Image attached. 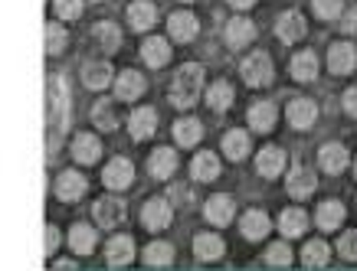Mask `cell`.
<instances>
[{
	"label": "cell",
	"instance_id": "6da1fadb",
	"mask_svg": "<svg viewBox=\"0 0 357 271\" xmlns=\"http://www.w3.org/2000/svg\"><path fill=\"white\" fill-rule=\"evenodd\" d=\"M204 92V65L197 63H187L174 72V82H171V101L177 108H190L197 98Z\"/></svg>",
	"mask_w": 357,
	"mask_h": 271
},
{
	"label": "cell",
	"instance_id": "7a4b0ae2",
	"mask_svg": "<svg viewBox=\"0 0 357 271\" xmlns=\"http://www.w3.org/2000/svg\"><path fill=\"white\" fill-rule=\"evenodd\" d=\"M50 121L59 131L69 128V85L59 76L50 82Z\"/></svg>",
	"mask_w": 357,
	"mask_h": 271
},
{
	"label": "cell",
	"instance_id": "3957f363",
	"mask_svg": "<svg viewBox=\"0 0 357 271\" xmlns=\"http://www.w3.org/2000/svg\"><path fill=\"white\" fill-rule=\"evenodd\" d=\"M239 72H243V82L252 88H262L272 82V59L266 53H252L246 63L239 65Z\"/></svg>",
	"mask_w": 357,
	"mask_h": 271
},
{
	"label": "cell",
	"instance_id": "277c9868",
	"mask_svg": "<svg viewBox=\"0 0 357 271\" xmlns=\"http://www.w3.org/2000/svg\"><path fill=\"white\" fill-rule=\"evenodd\" d=\"M171 219H174V209H171V203H167L164 196L148 199V203H144V209H141V222H144V229H151V232L167 229V226H171Z\"/></svg>",
	"mask_w": 357,
	"mask_h": 271
},
{
	"label": "cell",
	"instance_id": "5b68a950",
	"mask_svg": "<svg viewBox=\"0 0 357 271\" xmlns=\"http://www.w3.org/2000/svg\"><path fill=\"white\" fill-rule=\"evenodd\" d=\"M92 216H96L98 226L105 229H115L125 222V203L115 199V196H105V199H96V209H92Z\"/></svg>",
	"mask_w": 357,
	"mask_h": 271
},
{
	"label": "cell",
	"instance_id": "8992f818",
	"mask_svg": "<svg viewBox=\"0 0 357 271\" xmlns=\"http://www.w3.org/2000/svg\"><path fill=\"white\" fill-rule=\"evenodd\" d=\"M131 180H135V167H131V161H125V157H115V161L105 163L102 183L109 186V190H125V186H131Z\"/></svg>",
	"mask_w": 357,
	"mask_h": 271
},
{
	"label": "cell",
	"instance_id": "52a82bcc",
	"mask_svg": "<svg viewBox=\"0 0 357 271\" xmlns=\"http://www.w3.org/2000/svg\"><path fill=\"white\" fill-rule=\"evenodd\" d=\"M233 213H236V203H233V196H227V193L210 196L204 206V216L210 226H227L229 219H233Z\"/></svg>",
	"mask_w": 357,
	"mask_h": 271
},
{
	"label": "cell",
	"instance_id": "ba28073f",
	"mask_svg": "<svg viewBox=\"0 0 357 271\" xmlns=\"http://www.w3.org/2000/svg\"><path fill=\"white\" fill-rule=\"evenodd\" d=\"M86 176L76 174V170H63V174L56 176V196L63 199V203H76V199H82V193H86Z\"/></svg>",
	"mask_w": 357,
	"mask_h": 271
},
{
	"label": "cell",
	"instance_id": "9c48e42d",
	"mask_svg": "<svg viewBox=\"0 0 357 271\" xmlns=\"http://www.w3.org/2000/svg\"><path fill=\"white\" fill-rule=\"evenodd\" d=\"M167 33H171V40H177V43H190L197 33H200V23H197L194 13H171V20H167Z\"/></svg>",
	"mask_w": 357,
	"mask_h": 271
},
{
	"label": "cell",
	"instance_id": "30bf717a",
	"mask_svg": "<svg viewBox=\"0 0 357 271\" xmlns=\"http://www.w3.org/2000/svg\"><path fill=\"white\" fill-rule=\"evenodd\" d=\"M357 65V49L354 43H335L328 49V69L335 72V76H344Z\"/></svg>",
	"mask_w": 357,
	"mask_h": 271
},
{
	"label": "cell",
	"instance_id": "8fae6325",
	"mask_svg": "<svg viewBox=\"0 0 357 271\" xmlns=\"http://www.w3.org/2000/svg\"><path fill=\"white\" fill-rule=\"evenodd\" d=\"M154 128H158V111H154V108L131 111L128 131H131V138H135V141H148V138L154 134Z\"/></svg>",
	"mask_w": 357,
	"mask_h": 271
},
{
	"label": "cell",
	"instance_id": "7c38bea8",
	"mask_svg": "<svg viewBox=\"0 0 357 271\" xmlns=\"http://www.w3.org/2000/svg\"><path fill=\"white\" fill-rule=\"evenodd\" d=\"M128 23H131V30H151L154 23H158V7H154L151 0H135L128 7Z\"/></svg>",
	"mask_w": 357,
	"mask_h": 271
},
{
	"label": "cell",
	"instance_id": "4fadbf2b",
	"mask_svg": "<svg viewBox=\"0 0 357 271\" xmlns=\"http://www.w3.org/2000/svg\"><path fill=\"white\" fill-rule=\"evenodd\" d=\"M239 232H243V239H249V242L266 239V232H269V216H266L262 209H249L246 216L239 219Z\"/></svg>",
	"mask_w": 357,
	"mask_h": 271
},
{
	"label": "cell",
	"instance_id": "5bb4252c",
	"mask_svg": "<svg viewBox=\"0 0 357 271\" xmlns=\"http://www.w3.org/2000/svg\"><path fill=\"white\" fill-rule=\"evenodd\" d=\"M252 40H256V23L249 20V17H233V20L227 23V43L233 46V49L252 43Z\"/></svg>",
	"mask_w": 357,
	"mask_h": 271
},
{
	"label": "cell",
	"instance_id": "9a60e30c",
	"mask_svg": "<svg viewBox=\"0 0 357 271\" xmlns=\"http://www.w3.org/2000/svg\"><path fill=\"white\" fill-rule=\"evenodd\" d=\"M275 33H279L282 43H298V40L305 36V20H302V13H295V10L282 13L279 23H275Z\"/></svg>",
	"mask_w": 357,
	"mask_h": 271
},
{
	"label": "cell",
	"instance_id": "2e32d148",
	"mask_svg": "<svg viewBox=\"0 0 357 271\" xmlns=\"http://www.w3.org/2000/svg\"><path fill=\"white\" fill-rule=\"evenodd\" d=\"M141 59L151 65V69H161V65H167V59H171V46H167V40H161V36L144 40V43H141Z\"/></svg>",
	"mask_w": 357,
	"mask_h": 271
},
{
	"label": "cell",
	"instance_id": "e0dca14e",
	"mask_svg": "<svg viewBox=\"0 0 357 271\" xmlns=\"http://www.w3.org/2000/svg\"><path fill=\"white\" fill-rule=\"evenodd\" d=\"M256 170H259L262 176H279L282 170H285V151L282 147H262L259 157H256Z\"/></svg>",
	"mask_w": 357,
	"mask_h": 271
},
{
	"label": "cell",
	"instance_id": "ac0fdd59",
	"mask_svg": "<svg viewBox=\"0 0 357 271\" xmlns=\"http://www.w3.org/2000/svg\"><path fill=\"white\" fill-rule=\"evenodd\" d=\"M318 163H321L325 174H341L347 163H351V157H347V151L341 144H325V147L318 151Z\"/></svg>",
	"mask_w": 357,
	"mask_h": 271
},
{
	"label": "cell",
	"instance_id": "d6986e66",
	"mask_svg": "<svg viewBox=\"0 0 357 271\" xmlns=\"http://www.w3.org/2000/svg\"><path fill=\"white\" fill-rule=\"evenodd\" d=\"M314 118H318V105H314L312 98H295L292 105H289V121H292V128H312Z\"/></svg>",
	"mask_w": 357,
	"mask_h": 271
},
{
	"label": "cell",
	"instance_id": "ffe728a7",
	"mask_svg": "<svg viewBox=\"0 0 357 271\" xmlns=\"http://www.w3.org/2000/svg\"><path fill=\"white\" fill-rule=\"evenodd\" d=\"M141 92H144V79H141V72H135V69H125V72L115 79V95H119L121 101H135Z\"/></svg>",
	"mask_w": 357,
	"mask_h": 271
},
{
	"label": "cell",
	"instance_id": "44dd1931",
	"mask_svg": "<svg viewBox=\"0 0 357 271\" xmlns=\"http://www.w3.org/2000/svg\"><path fill=\"white\" fill-rule=\"evenodd\" d=\"M190 174H194L197 180H204V183L217 180V176H220V161H217V154L200 151L194 161H190Z\"/></svg>",
	"mask_w": 357,
	"mask_h": 271
},
{
	"label": "cell",
	"instance_id": "7402d4cb",
	"mask_svg": "<svg viewBox=\"0 0 357 271\" xmlns=\"http://www.w3.org/2000/svg\"><path fill=\"white\" fill-rule=\"evenodd\" d=\"M200 138H204V124L197 118H181L174 124V141L181 147H194V144H200Z\"/></svg>",
	"mask_w": 357,
	"mask_h": 271
},
{
	"label": "cell",
	"instance_id": "603a6c76",
	"mask_svg": "<svg viewBox=\"0 0 357 271\" xmlns=\"http://www.w3.org/2000/svg\"><path fill=\"white\" fill-rule=\"evenodd\" d=\"M73 157L79 163H96L102 157V141L92 138V134H79L76 141H73Z\"/></svg>",
	"mask_w": 357,
	"mask_h": 271
},
{
	"label": "cell",
	"instance_id": "cb8c5ba5",
	"mask_svg": "<svg viewBox=\"0 0 357 271\" xmlns=\"http://www.w3.org/2000/svg\"><path fill=\"white\" fill-rule=\"evenodd\" d=\"M285 186H289V196H292V199H308V196L314 193V186H318V176H314L312 170H295Z\"/></svg>",
	"mask_w": 357,
	"mask_h": 271
},
{
	"label": "cell",
	"instance_id": "d4e9b609",
	"mask_svg": "<svg viewBox=\"0 0 357 271\" xmlns=\"http://www.w3.org/2000/svg\"><path fill=\"white\" fill-rule=\"evenodd\" d=\"M69 245H73V252H76V255H89V252H92V249L98 245L96 229L86 226V222L73 226V232H69Z\"/></svg>",
	"mask_w": 357,
	"mask_h": 271
},
{
	"label": "cell",
	"instance_id": "484cf974",
	"mask_svg": "<svg viewBox=\"0 0 357 271\" xmlns=\"http://www.w3.org/2000/svg\"><path fill=\"white\" fill-rule=\"evenodd\" d=\"M82 82H86V88H92V92L109 88V82H112V65L109 63H89L86 69H82Z\"/></svg>",
	"mask_w": 357,
	"mask_h": 271
},
{
	"label": "cell",
	"instance_id": "4316f807",
	"mask_svg": "<svg viewBox=\"0 0 357 271\" xmlns=\"http://www.w3.org/2000/svg\"><path fill=\"white\" fill-rule=\"evenodd\" d=\"M314 219H318V226L325 229V232H331V229H337L344 222V206H341L337 199H325V203L318 206V213H314Z\"/></svg>",
	"mask_w": 357,
	"mask_h": 271
},
{
	"label": "cell",
	"instance_id": "83f0119b",
	"mask_svg": "<svg viewBox=\"0 0 357 271\" xmlns=\"http://www.w3.org/2000/svg\"><path fill=\"white\" fill-rule=\"evenodd\" d=\"M105 252H109V265L121 268V265H128L135 258V242H131V236H115Z\"/></svg>",
	"mask_w": 357,
	"mask_h": 271
},
{
	"label": "cell",
	"instance_id": "f1b7e54d",
	"mask_svg": "<svg viewBox=\"0 0 357 271\" xmlns=\"http://www.w3.org/2000/svg\"><path fill=\"white\" fill-rule=\"evenodd\" d=\"M328 258H331V249H328L325 239H312L302 249V265L305 268H325Z\"/></svg>",
	"mask_w": 357,
	"mask_h": 271
},
{
	"label": "cell",
	"instance_id": "f546056e",
	"mask_svg": "<svg viewBox=\"0 0 357 271\" xmlns=\"http://www.w3.org/2000/svg\"><path fill=\"white\" fill-rule=\"evenodd\" d=\"M151 174L158 176V180H167V176L177 170V154L171 151V147H158V151L151 154Z\"/></svg>",
	"mask_w": 357,
	"mask_h": 271
},
{
	"label": "cell",
	"instance_id": "4dcf8cb0",
	"mask_svg": "<svg viewBox=\"0 0 357 271\" xmlns=\"http://www.w3.org/2000/svg\"><path fill=\"white\" fill-rule=\"evenodd\" d=\"M249 124H252V131H259V134L272 131L275 128V105H272V101L252 105V111H249Z\"/></svg>",
	"mask_w": 357,
	"mask_h": 271
},
{
	"label": "cell",
	"instance_id": "1f68e13d",
	"mask_svg": "<svg viewBox=\"0 0 357 271\" xmlns=\"http://www.w3.org/2000/svg\"><path fill=\"white\" fill-rule=\"evenodd\" d=\"M194 252H197V258L213 261V258H220V255L227 252V245H223V239H220V236L204 232V236H197V239H194Z\"/></svg>",
	"mask_w": 357,
	"mask_h": 271
},
{
	"label": "cell",
	"instance_id": "d6a6232c",
	"mask_svg": "<svg viewBox=\"0 0 357 271\" xmlns=\"http://www.w3.org/2000/svg\"><path fill=\"white\" fill-rule=\"evenodd\" d=\"M206 105H210L213 111H227L229 105H233V85L223 82V79L213 82V85L206 88Z\"/></svg>",
	"mask_w": 357,
	"mask_h": 271
},
{
	"label": "cell",
	"instance_id": "836d02e7",
	"mask_svg": "<svg viewBox=\"0 0 357 271\" xmlns=\"http://www.w3.org/2000/svg\"><path fill=\"white\" fill-rule=\"evenodd\" d=\"M92 36H96V43L102 46L105 53H115V49L121 46V30L115 26V23H109V20L98 23L96 30H92Z\"/></svg>",
	"mask_w": 357,
	"mask_h": 271
},
{
	"label": "cell",
	"instance_id": "e575fe53",
	"mask_svg": "<svg viewBox=\"0 0 357 271\" xmlns=\"http://www.w3.org/2000/svg\"><path fill=\"white\" fill-rule=\"evenodd\" d=\"M249 138H246V131H229L227 138H223V154H227L229 161H243L249 154Z\"/></svg>",
	"mask_w": 357,
	"mask_h": 271
},
{
	"label": "cell",
	"instance_id": "d590c367",
	"mask_svg": "<svg viewBox=\"0 0 357 271\" xmlns=\"http://www.w3.org/2000/svg\"><path fill=\"white\" fill-rule=\"evenodd\" d=\"M292 76L298 79V82H312V79L318 76V56L314 53H298L292 59Z\"/></svg>",
	"mask_w": 357,
	"mask_h": 271
},
{
	"label": "cell",
	"instance_id": "8d00e7d4",
	"mask_svg": "<svg viewBox=\"0 0 357 271\" xmlns=\"http://www.w3.org/2000/svg\"><path fill=\"white\" fill-rule=\"evenodd\" d=\"M279 229H282V236H302L305 229H308V216H305L302 209H285L279 216Z\"/></svg>",
	"mask_w": 357,
	"mask_h": 271
},
{
	"label": "cell",
	"instance_id": "74e56055",
	"mask_svg": "<svg viewBox=\"0 0 357 271\" xmlns=\"http://www.w3.org/2000/svg\"><path fill=\"white\" fill-rule=\"evenodd\" d=\"M171 261H174V249L167 242H151L144 249V265H151V268H167Z\"/></svg>",
	"mask_w": 357,
	"mask_h": 271
},
{
	"label": "cell",
	"instance_id": "f35d334b",
	"mask_svg": "<svg viewBox=\"0 0 357 271\" xmlns=\"http://www.w3.org/2000/svg\"><path fill=\"white\" fill-rule=\"evenodd\" d=\"M69 43V36H66L63 23H46V53L50 56H59Z\"/></svg>",
	"mask_w": 357,
	"mask_h": 271
},
{
	"label": "cell",
	"instance_id": "ab89813d",
	"mask_svg": "<svg viewBox=\"0 0 357 271\" xmlns=\"http://www.w3.org/2000/svg\"><path fill=\"white\" fill-rule=\"evenodd\" d=\"M312 10L318 20H337L344 13V0H312Z\"/></svg>",
	"mask_w": 357,
	"mask_h": 271
},
{
	"label": "cell",
	"instance_id": "60d3db41",
	"mask_svg": "<svg viewBox=\"0 0 357 271\" xmlns=\"http://www.w3.org/2000/svg\"><path fill=\"white\" fill-rule=\"evenodd\" d=\"M266 261L275 265V268H289V265H292V249H289L285 242H275V245L266 252Z\"/></svg>",
	"mask_w": 357,
	"mask_h": 271
},
{
	"label": "cell",
	"instance_id": "b9f144b4",
	"mask_svg": "<svg viewBox=\"0 0 357 271\" xmlns=\"http://www.w3.org/2000/svg\"><path fill=\"white\" fill-rule=\"evenodd\" d=\"M82 3H86V0H53V10H56V17H63V20H79V17H82Z\"/></svg>",
	"mask_w": 357,
	"mask_h": 271
},
{
	"label": "cell",
	"instance_id": "7bdbcfd3",
	"mask_svg": "<svg viewBox=\"0 0 357 271\" xmlns=\"http://www.w3.org/2000/svg\"><path fill=\"white\" fill-rule=\"evenodd\" d=\"M92 121H96L102 131H112V128H115V115H112V105H109V101H98L96 111H92Z\"/></svg>",
	"mask_w": 357,
	"mask_h": 271
},
{
	"label": "cell",
	"instance_id": "ee69618b",
	"mask_svg": "<svg viewBox=\"0 0 357 271\" xmlns=\"http://www.w3.org/2000/svg\"><path fill=\"white\" fill-rule=\"evenodd\" d=\"M337 252H341L347 261H357V229H351V232H344V236H341Z\"/></svg>",
	"mask_w": 357,
	"mask_h": 271
},
{
	"label": "cell",
	"instance_id": "f6af8a7d",
	"mask_svg": "<svg viewBox=\"0 0 357 271\" xmlns=\"http://www.w3.org/2000/svg\"><path fill=\"white\" fill-rule=\"evenodd\" d=\"M344 111L351 118H357V88H347L344 92Z\"/></svg>",
	"mask_w": 357,
	"mask_h": 271
},
{
	"label": "cell",
	"instance_id": "bcb514c9",
	"mask_svg": "<svg viewBox=\"0 0 357 271\" xmlns=\"http://www.w3.org/2000/svg\"><path fill=\"white\" fill-rule=\"evenodd\" d=\"M56 245H59V229L46 226V252H56Z\"/></svg>",
	"mask_w": 357,
	"mask_h": 271
},
{
	"label": "cell",
	"instance_id": "7dc6e473",
	"mask_svg": "<svg viewBox=\"0 0 357 271\" xmlns=\"http://www.w3.org/2000/svg\"><path fill=\"white\" fill-rule=\"evenodd\" d=\"M256 0H229V7H236V10H249Z\"/></svg>",
	"mask_w": 357,
	"mask_h": 271
},
{
	"label": "cell",
	"instance_id": "c3c4849f",
	"mask_svg": "<svg viewBox=\"0 0 357 271\" xmlns=\"http://www.w3.org/2000/svg\"><path fill=\"white\" fill-rule=\"evenodd\" d=\"M354 174H357V163H354Z\"/></svg>",
	"mask_w": 357,
	"mask_h": 271
}]
</instances>
